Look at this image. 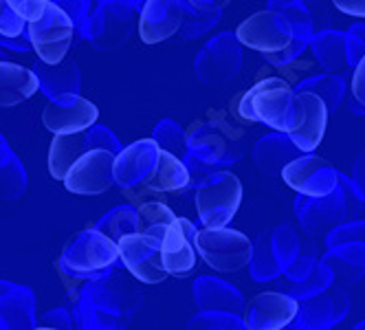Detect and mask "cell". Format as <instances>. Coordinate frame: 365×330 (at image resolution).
<instances>
[{
  "instance_id": "1",
  "label": "cell",
  "mask_w": 365,
  "mask_h": 330,
  "mask_svg": "<svg viewBox=\"0 0 365 330\" xmlns=\"http://www.w3.org/2000/svg\"><path fill=\"white\" fill-rule=\"evenodd\" d=\"M143 295L113 271L99 280L84 282L82 291L73 301V319L84 330H119L130 324L141 309Z\"/></svg>"
},
{
  "instance_id": "2",
  "label": "cell",
  "mask_w": 365,
  "mask_h": 330,
  "mask_svg": "<svg viewBox=\"0 0 365 330\" xmlns=\"http://www.w3.org/2000/svg\"><path fill=\"white\" fill-rule=\"evenodd\" d=\"M119 247L113 238L101 234L95 227L77 234L62 251L60 271L71 280H99L110 275L119 267Z\"/></svg>"
},
{
  "instance_id": "3",
  "label": "cell",
  "mask_w": 365,
  "mask_h": 330,
  "mask_svg": "<svg viewBox=\"0 0 365 330\" xmlns=\"http://www.w3.org/2000/svg\"><path fill=\"white\" fill-rule=\"evenodd\" d=\"M238 115L249 123H262L289 133L295 121L293 86L279 78H264L253 84L238 104Z\"/></svg>"
},
{
  "instance_id": "4",
  "label": "cell",
  "mask_w": 365,
  "mask_h": 330,
  "mask_svg": "<svg viewBox=\"0 0 365 330\" xmlns=\"http://www.w3.org/2000/svg\"><path fill=\"white\" fill-rule=\"evenodd\" d=\"M187 150L202 163L229 170L245 157L242 130L225 119L194 123L187 133Z\"/></svg>"
},
{
  "instance_id": "5",
  "label": "cell",
  "mask_w": 365,
  "mask_h": 330,
  "mask_svg": "<svg viewBox=\"0 0 365 330\" xmlns=\"http://www.w3.org/2000/svg\"><path fill=\"white\" fill-rule=\"evenodd\" d=\"M198 256L220 273H236L251 260V240L247 234L225 227H202L196 232Z\"/></svg>"
},
{
  "instance_id": "6",
  "label": "cell",
  "mask_w": 365,
  "mask_h": 330,
  "mask_svg": "<svg viewBox=\"0 0 365 330\" xmlns=\"http://www.w3.org/2000/svg\"><path fill=\"white\" fill-rule=\"evenodd\" d=\"M27 36L38 53V60L56 64L66 58L71 46H75V27L71 18L56 5L46 0L42 14L27 22Z\"/></svg>"
},
{
  "instance_id": "7",
  "label": "cell",
  "mask_w": 365,
  "mask_h": 330,
  "mask_svg": "<svg viewBox=\"0 0 365 330\" xmlns=\"http://www.w3.org/2000/svg\"><path fill=\"white\" fill-rule=\"evenodd\" d=\"M242 62V44L238 42L236 33L222 31L207 42L196 56V80L202 86H225L238 78Z\"/></svg>"
},
{
  "instance_id": "8",
  "label": "cell",
  "mask_w": 365,
  "mask_h": 330,
  "mask_svg": "<svg viewBox=\"0 0 365 330\" xmlns=\"http://www.w3.org/2000/svg\"><path fill=\"white\" fill-rule=\"evenodd\" d=\"M56 139L51 141L48 148V174L56 181H62L68 167L80 159L86 150H108L113 155L123 148L121 141L113 130H108L106 125L93 123L91 128L80 130V133H68V135H53Z\"/></svg>"
},
{
  "instance_id": "9",
  "label": "cell",
  "mask_w": 365,
  "mask_h": 330,
  "mask_svg": "<svg viewBox=\"0 0 365 330\" xmlns=\"http://www.w3.org/2000/svg\"><path fill=\"white\" fill-rule=\"evenodd\" d=\"M137 9L125 0H103L93 11L86 40L97 51H115L123 46L135 31Z\"/></svg>"
},
{
  "instance_id": "10",
  "label": "cell",
  "mask_w": 365,
  "mask_h": 330,
  "mask_svg": "<svg viewBox=\"0 0 365 330\" xmlns=\"http://www.w3.org/2000/svg\"><path fill=\"white\" fill-rule=\"evenodd\" d=\"M196 212L202 227H225L236 218L242 202V183L227 172L222 179L196 190Z\"/></svg>"
},
{
  "instance_id": "11",
  "label": "cell",
  "mask_w": 365,
  "mask_h": 330,
  "mask_svg": "<svg viewBox=\"0 0 365 330\" xmlns=\"http://www.w3.org/2000/svg\"><path fill=\"white\" fill-rule=\"evenodd\" d=\"M117 247L119 262L130 271L135 280L143 284H161L168 280V271L161 258V240L135 232L119 238Z\"/></svg>"
},
{
  "instance_id": "12",
  "label": "cell",
  "mask_w": 365,
  "mask_h": 330,
  "mask_svg": "<svg viewBox=\"0 0 365 330\" xmlns=\"http://www.w3.org/2000/svg\"><path fill=\"white\" fill-rule=\"evenodd\" d=\"M113 163H115L113 152L101 150V148L86 150L84 155L68 167L62 183H64L66 192H71V194L99 196L115 185Z\"/></svg>"
},
{
  "instance_id": "13",
  "label": "cell",
  "mask_w": 365,
  "mask_h": 330,
  "mask_svg": "<svg viewBox=\"0 0 365 330\" xmlns=\"http://www.w3.org/2000/svg\"><path fill=\"white\" fill-rule=\"evenodd\" d=\"M279 176L293 192L306 196H326L339 185V170L315 152H302L284 165Z\"/></svg>"
},
{
  "instance_id": "14",
  "label": "cell",
  "mask_w": 365,
  "mask_h": 330,
  "mask_svg": "<svg viewBox=\"0 0 365 330\" xmlns=\"http://www.w3.org/2000/svg\"><path fill=\"white\" fill-rule=\"evenodd\" d=\"M293 207H295L297 225L312 238L326 236L336 225L346 222V198L339 185L326 196L297 194Z\"/></svg>"
},
{
  "instance_id": "15",
  "label": "cell",
  "mask_w": 365,
  "mask_h": 330,
  "mask_svg": "<svg viewBox=\"0 0 365 330\" xmlns=\"http://www.w3.org/2000/svg\"><path fill=\"white\" fill-rule=\"evenodd\" d=\"M295 121L286 133L302 152H315L324 141L328 125V108L324 99L308 91H293Z\"/></svg>"
},
{
  "instance_id": "16",
  "label": "cell",
  "mask_w": 365,
  "mask_h": 330,
  "mask_svg": "<svg viewBox=\"0 0 365 330\" xmlns=\"http://www.w3.org/2000/svg\"><path fill=\"white\" fill-rule=\"evenodd\" d=\"M156 159H159V145L154 139H139L121 148L115 155L113 163V179L115 185L123 192H139L143 190L150 174L154 172Z\"/></svg>"
},
{
  "instance_id": "17",
  "label": "cell",
  "mask_w": 365,
  "mask_h": 330,
  "mask_svg": "<svg viewBox=\"0 0 365 330\" xmlns=\"http://www.w3.org/2000/svg\"><path fill=\"white\" fill-rule=\"evenodd\" d=\"M196 232L198 227L190 218H174L161 238V258L168 275L187 277L198 264L196 251Z\"/></svg>"
},
{
  "instance_id": "18",
  "label": "cell",
  "mask_w": 365,
  "mask_h": 330,
  "mask_svg": "<svg viewBox=\"0 0 365 330\" xmlns=\"http://www.w3.org/2000/svg\"><path fill=\"white\" fill-rule=\"evenodd\" d=\"M233 33H236V38L242 46L257 51V53H262V56L284 48L293 40L289 24L282 20V16H277L271 9L249 16L247 20L240 22V27Z\"/></svg>"
},
{
  "instance_id": "19",
  "label": "cell",
  "mask_w": 365,
  "mask_h": 330,
  "mask_svg": "<svg viewBox=\"0 0 365 330\" xmlns=\"http://www.w3.org/2000/svg\"><path fill=\"white\" fill-rule=\"evenodd\" d=\"M187 0H145L139 9V36L145 44H159L178 33L190 11Z\"/></svg>"
},
{
  "instance_id": "20",
  "label": "cell",
  "mask_w": 365,
  "mask_h": 330,
  "mask_svg": "<svg viewBox=\"0 0 365 330\" xmlns=\"http://www.w3.org/2000/svg\"><path fill=\"white\" fill-rule=\"evenodd\" d=\"M299 301L282 291L259 293L255 295L249 306L245 304L242 321L247 330H282L289 328L297 313Z\"/></svg>"
},
{
  "instance_id": "21",
  "label": "cell",
  "mask_w": 365,
  "mask_h": 330,
  "mask_svg": "<svg viewBox=\"0 0 365 330\" xmlns=\"http://www.w3.org/2000/svg\"><path fill=\"white\" fill-rule=\"evenodd\" d=\"M99 119V108L91 99L82 95H71L60 101H51L42 110V123L48 133L53 135H68L91 128Z\"/></svg>"
},
{
  "instance_id": "22",
  "label": "cell",
  "mask_w": 365,
  "mask_h": 330,
  "mask_svg": "<svg viewBox=\"0 0 365 330\" xmlns=\"http://www.w3.org/2000/svg\"><path fill=\"white\" fill-rule=\"evenodd\" d=\"M267 9L282 16V20L289 24L293 38L306 42H310L312 36L322 29L330 27V14L317 0H269Z\"/></svg>"
},
{
  "instance_id": "23",
  "label": "cell",
  "mask_w": 365,
  "mask_h": 330,
  "mask_svg": "<svg viewBox=\"0 0 365 330\" xmlns=\"http://www.w3.org/2000/svg\"><path fill=\"white\" fill-rule=\"evenodd\" d=\"M29 328H38L34 291L9 280H0V330Z\"/></svg>"
},
{
  "instance_id": "24",
  "label": "cell",
  "mask_w": 365,
  "mask_h": 330,
  "mask_svg": "<svg viewBox=\"0 0 365 330\" xmlns=\"http://www.w3.org/2000/svg\"><path fill=\"white\" fill-rule=\"evenodd\" d=\"M34 73L38 78L40 91L51 101H60L71 95H80L82 91V73L75 60L64 58L62 62L46 64L42 60H36Z\"/></svg>"
},
{
  "instance_id": "25",
  "label": "cell",
  "mask_w": 365,
  "mask_h": 330,
  "mask_svg": "<svg viewBox=\"0 0 365 330\" xmlns=\"http://www.w3.org/2000/svg\"><path fill=\"white\" fill-rule=\"evenodd\" d=\"M194 301L198 311H227L242 315L245 295L238 287L214 275H202L194 280Z\"/></svg>"
},
{
  "instance_id": "26",
  "label": "cell",
  "mask_w": 365,
  "mask_h": 330,
  "mask_svg": "<svg viewBox=\"0 0 365 330\" xmlns=\"http://www.w3.org/2000/svg\"><path fill=\"white\" fill-rule=\"evenodd\" d=\"M251 155H253V163L257 165L259 172L271 176V179H277L284 165L297 159L302 155V150L291 141V137L286 133L275 130V133L259 137L253 145Z\"/></svg>"
},
{
  "instance_id": "27",
  "label": "cell",
  "mask_w": 365,
  "mask_h": 330,
  "mask_svg": "<svg viewBox=\"0 0 365 330\" xmlns=\"http://www.w3.org/2000/svg\"><path fill=\"white\" fill-rule=\"evenodd\" d=\"M319 260L332 271L336 284H359L365 275V242H341L328 247Z\"/></svg>"
},
{
  "instance_id": "28",
  "label": "cell",
  "mask_w": 365,
  "mask_h": 330,
  "mask_svg": "<svg viewBox=\"0 0 365 330\" xmlns=\"http://www.w3.org/2000/svg\"><path fill=\"white\" fill-rule=\"evenodd\" d=\"M40 91L34 68L0 60V108H14Z\"/></svg>"
},
{
  "instance_id": "29",
  "label": "cell",
  "mask_w": 365,
  "mask_h": 330,
  "mask_svg": "<svg viewBox=\"0 0 365 330\" xmlns=\"http://www.w3.org/2000/svg\"><path fill=\"white\" fill-rule=\"evenodd\" d=\"M308 48L312 51V56L319 62V66L326 73H334V75H346L352 71L350 62H348V53H346V31L339 29H322L319 33L312 36Z\"/></svg>"
},
{
  "instance_id": "30",
  "label": "cell",
  "mask_w": 365,
  "mask_h": 330,
  "mask_svg": "<svg viewBox=\"0 0 365 330\" xmlns=\"http://www.w3.org/2000/svg\"><path fill=\"white\" fill-rule=\"evenodd\" d=\"M187 181H190V174H187V167L182 163V159L159 148V159H156L154 172L150 174V179L145 181L143 190H148L152 194L154 192L174 194V192L187 190Z\"/></svg>"
},
{
  "instance_id": "31",
  "label": "cell",
  "mask_w": 365,
  "mask_h": 330,
  "mask_svg": "<svg viewBox=\"0 0 365 330\" xmlns=\"http://www.w3.org/2000/svg\"><path fill=\"white\" fill-rule=\"evenodd\" d=\"M334 326H336L334 304L328 291L302 299L293 321L289 324V328H297V330H328Z\"/></svg>"
},
{
  "instance_id": "32",
  "label": "cell",
  "mask_w": 365,
  "mask_h": 330,
  "mask_svg": "<svg viewBox=\"0 0 365 330\" xmlns=\"http://www.w3.org/2000/svg\"><path fill=\"white\" fill-rule=\"evenodd\" d=\"M293 91H308L315 93L324 99V104L328 113H336V108L344 104V97L348 91V82L344 75H334V73H322V75H310V78L297 82Z\"/></svg>"
},
{
  "instance_id": "33",
  "label": "cell",
  "mask_w": 365,
  "mask_h": 330,
  "mask_svg": "<svg viewBox=\"0 0 365 330\" xmlns=\"http://www.w3.org/2000/svg\"><path fill=\"white\" fill-rule=\"evenodd\" d=\"M249 273L255 282H275L282 275V269L273 256L271 247V230L259 232L255 240H251V260H249Z\"/></svg>"
},
{
  "instance_id": "34",
  "label": "cell",
  "mask_w": 365,
  "mask_h": 330,
  "mask_svg": "<svg viewBox=\"0 0 365 330\" xmlns=\"http://www.w3.org/2000/svg\"><path fill=\"white\" fill-rule=\"evenodd\" d=\"M275 282H277V291H282L286 295H291L293 299L302 301V299H308L312 295L326 291L334 282V275L322 260H317V264L312 267V271L306 277H302V280L291 282V280H286V277L279 275Z\"/></svg>"
},
{
  "instance_id": "35",
  "label": "cell",
  "mask_w": 365,
  "mask_h": 330,
  "mask_svg": "<svg viewBox=\"0 0 365 330\" xmlns=\"http://www.w3.org/2000/svg\"><path fill=\"white\" fill-rule=\"evenodd\" d=\"M176 214L159 200H150L137 207V232L150 238L161 240L165 230L172 225Z\"/></svg>"
},
{
  "instance_id": "36",
  "label": "cell",
  "mask_w": 365,
  "mask_h": 330,
  "mask_svg": "<svg viewBox=\"0 0 365 330\" xmlns=\"http://www.w3.org/2000/svg\"><path fill=\"white\" fill-rule=\"evenodd\" d=\"M95 230L101 234H106L115 242L123 238L125 234H135L137 232V207L135 205H119L110 210L108 214H103L97 222Z\"/></svg>"
},
{
  "instance_id": "37",
  "label": "cell",
  "mask_w": 365,
  "mask_h": 330,
  "mask_svg": "<svg viewBox=\"0 0 365 330\" xmlns=\"http://www.w3.org/2000/svg\"><path fill=\"white\" fill-rule=\"evenodd\" d=\"M222 20V9L220 7H190L185 20H182L178 36L182 40H196L205 33H210L216 24Z\"/></svg>"
},
{
  "instance_id": "38",
  "label": "cell",
  "mask_w": 365,
  "mask_h": 330,
  "mask_svg": "<svg viewBox=\"0 0 365 330\" xmlns=\"http://www.w3.org/2000/svg\"><path fill=\"white\" fill-rule=\"evenodd\" d=\"M29 187V176L22 161L14 155L0 165V200H18Z\"/></svg>"
},
{
  "instance_id": "39",
  "label": "cell",
  "mask_w": 365,
  "mask_h": 330,
  "mask_svg": "<svg viewBox=\"0 0 365 330\" xmlns=\"http://www.w3.org/2000/svg\"><path fill=\"white\" fill-rule=\"evenodd\" d=\"M152 139L161 150L172 152V155H176L178 159H182L187 155V133L174 119H163V121L156 123Z\"/></svg>"
},
{
  "instance_id": "40",
  "label": "cell",
  "mask_w": 365,
  "mask_h": 330,
  "mask_svg": "<svg viewBox=\"0 0 365 330\" xmlns=\"http://www.w3.org/2000/svg\"><path fill=\"white\" fill-rule=\"evenodd\" d=\"M187 326L192 330H247L242 315L227 311H198Z\"/></svg>"
},
{
  "instance_id": "41",
  "label": "cell",
  "mask_w": 365,
  "mask_h": 330,
  "mask_svg": "<svg viewBox=\"0 0 365 330\" xmlns=\"http://www.w3.org/2000/svg\"><path fill=\"white\" fill-rule=\"evenodd\" d=\"M182 163H185L187 174H190V181H187V190H190V192H196V190L202 187V185H210V183H214V181H218V179H222V176L229 172V170H225V167H214V165H210V163L198 161L190 150H187V155L182 157Z\"/></svg>"
},
{
  "instance_id": "42",
  "label": "cell",
  "mask_w": 365,
  "mask_h": 330,
  "mask_svg": "<svg viewBox=\"0 0 365 330\" xmlns=\"http://www.w3.org/2000/svg\"><path fill=\"white\" fill-rule=\"evenodd\" d=\"M51 3H56L73 22L75 27V44L86 40L88 36V22H91V0H51Z\"/></svg>"
},
{
  "instance_id": "43",
  "label": "cell",
  "mask_w": 365,
  "mask_h": 330,
  "mask_svg": "<svg viewBox=\"0 0 365 330\" xmlns=\"http://www.w3.org/2000/svg\"><path fill=\"white\" fill-rule=\"evenodd\" d=\"M324 238H326V247H334L341 242H365V220L354 218L336 225Z\"/></svg>"
},
{
  "instance_id": "44",
  "label": "cell",
  "mask_w": 365,
  "mask_h": 330,
  "mask_svg": "<svg viewBox=\"0 0 365 330\" xmlns=\"http://www.w3.org/2000/svg\"><path fill=\"white\" fill-rule=\"evenodd\" d=\"M352 101L348 110L352 115H365V56L352 66V80H350Z\"/></svg>"
},
{
  "instance_id": "45",
  "label": "cell",
  "mask_w": 365,
  "mask_h": 330,
  "mask_svg": "<svg viewBox=\"0 0 365 330\" xmlns=\"http://www.w3.org/2000/svg\"><path fill=\"white\" fill-rule=\"evenodd\" d=\"M27 33V20H24L7 0H0V36L18 38Z\"/></svg>"
},
{
  "instance_id": "46",
  "label": "cell",
  "mask_w": 365,
  "mask_h": 330,
  "mask_svg": "<svg viewBox=\"0 0 365 330\" xmlns=\"http://www.w3.org/2000/svg\"><path fill=\"white\" fill-rule=\"evenodd\" d=\"M308 44H310V42H306V40L293 38V40H291L289 44H286L284 48L273 51V53H264L262 58H264L271 66L282 68V66H289L291 62H295L297 58H302V53L308 48Z\"/></svg>"
},
{
  "instance_id": "47",
  "label": "cell",
  "mask_w": 365,
  "mask_h": 330,
  "mask_svg": "<svg viewBox=\"0 0 365 330\" xmlns=\"http://www.w3.org/2000/svg\"><path fill=\"white\" fill-rule=\"evenodd\" d=\"M339 187H341L344 192V198H346V222L348 220H354L363 214V205H365V200L359 196L354 183L348 174H341L339 172Z\"/></svg>"
},
{
  "instance_id": "48",
  "label": "cell",
  "mask_w": 365,
  "mask_h": 330,
  "mask_svg": "<svg viewBox=\"0 0 365 330\" xmlns=\"http://www.w3.org/2000/svg\"><path fill=\"white\" fill-rule=\"evenodd\" d=\"M346 53L350 66H354L365 56V22H354L346 31Z\"/></svg>"
},
{
  "instance_id": "49",
  "label": "cell",
  "mask_w": 365,
  "mask_h": 330,
  "mask_svg": "<svg viewBox=\"0 0 365 330\" xmlns=\"http://www.w3.org/2000/svg\"><path fill=\"white\" fill-rule=\"evenodd\" d=\"M38 328H56V330H73L77 328L75 326V319H73V313L64 306L60 309H53L42 315V321L38 324Z\"/></svg>"
},
{
  "instance_id": "50",
  "label": "cell",
  "mask_w": 365,
  "mask_h": 330,
  "mask_svg": "<svg viewBox=\"0 0 365 330\" xmlns=\"http://www.w3.org/2000/svg\"><path fill=\"white\" fill-rule=\"evenodd\" d=\"M332 297V304H334V319L336 324H341L348 315H350V309H352V301H350V295L346 293V287L332 282L328 289H326Z\"/></svg>"
},
{
  "instance_id": "51",
  "label": "cell",
  "mask_w": 365,
  "mask_h": 330,
  "mask_svg": "<svg viewBox=\"0 0 365 330\" xmlns=\"http://www.w3.org/2000/svg\"><path fill=\"white\" fill-rule=\"evenodd\" d=\"M7 3L24 18V20H34L42 14L44 5H46V0H7Z\"/></svg>"
},
{
  "instance_id": "52",
  "label": "cell",
  "mask_w": 365,
  "mask_h": 330,
  "mask_svg": "<svg viewBox=\"0 0 365 330\" xmlns=\"http://www.w3.org/2000/svg\"><path fill=\"white\" fill-rule=\"evenodd\" d=\"M0 48L5 51H14V53H29L34 51L31 42H29V36H18V38H9V36H0Z\"/></svg>"
},
{
  "instance_id": "53",
  "label": "cell",
  "mask_w": 365,
  "mask_h": 330,
  "mask_svg": "<svg viewBox=\"0 0 365 330\" xmlns=\"http://www.w3.org/2000/svg\"><path fill=\"white\" fill-rule=\"evenodd\" d=\"M350 179H352V183H354V187H356V192H359V196L365 200V150L361 152V155L354 159V163H352V174H350Z\"/></svg>"
},
{
  "instance_id": "54",
  "label": "cell",
  "mask_w": 365,
  "mask_h": 330,
  "mask_svg": "<svg viewBox=\"0 0 365 330\" xmlns=\"http://www.w3.org/2000/svg\"><path fill=\"white\" fill-rule=\"evenodd\" d=\"M332 5L346 16L365 18V0H332Z\"/></svg>"
},
{
  "instance_id": "55",
  "label": "cell",
  "mask_w": 365,
  "mask_h": 330,
  "mask_svg": "<svg viewBox=\"0 0 365 330\" xmlns=\"http://www.w3.org/2000/svg\"><path fill=\"white\" fill-rule=\"evenodd\" d=\"M187 3L194 7H220V9H225L231 0H187Z\"/></svg>"
},
{
  "instance_id": "56",
  "label": "cell",
  "mask_w": 365,
  "mask_h": 330,
  "mask_svg": "<svg viewBox=\"0 0 365 330\" xmlns=\"http://www.w3.org/2000/svg\"><path fill=\"white\" fill-rule=\"evenodd\" d=\"M11 157H14V150L7 143V139L3 137V133H0V165H3L5 161H9Z\"/></svg>"
},
{
  "instance_id": "57",
  "label": "cell",
  "mask_w": 365,
  "mask_h": 330,
  "mask_svg": "<svg viewBox=\"0 0 365 330\" xmlns=\"http://www.w3.org/2000/svg\"><path fill=\"white\" fill-rule=\"evenodd\" d=\"M125 3H128L130 7H135V9L139 11V9L143 7V3H145V0H125Z\"/></svg>"
},
{
  "instance_id": "58",
  "label": "cell",
  "mask_w": 365,
  "mask_h": 330,
  "mask_svg": "<svg viewBox=\"0 0 365 330\" xmlns=\"http://www.w3.org/2000/svg\"><path fill=\"white\" fill-rule=\"evenodd\" d=\"M0 60H7V51L5 48H0Z\"/></svg>"
},
{
  "instance_id": "59",
  "label": "cell",
  "mask_w": 365,
  "mask_h": 330,
  "mask_svg": "<svg viewBox=\"0 0 365 330\" xmlns=\"http://www.w3.org/2000/svg\"><path fill=\"white\" fill-rule=\"evenodd\" d=\"M354 328H356V330H365V321H359V324H356Z\"/></svg>"
},
{
  "instance_id": "60",
  "label": "cell",
  "mask_w": 365,
  "mask_h": 330,
  "mask_svg": "<svg viewBox=\"0 0 365 330\" xmlns=\"http://www.w3.org/2000/svg\"><path fill=\"white\" fill-rule=\"evenodd\" d=\"M97 3H103V0H97Z\"/></svg>"
}]
</instances>
